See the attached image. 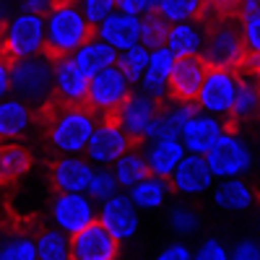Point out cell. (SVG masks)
<instances>
[{"label":"cell","instance_id":"32","mask_svg":"<svg viewBox=\"0 0 260 260\" xmlns=\"http://www.w3.org/2000/svg\"><path fill=\"white\" fill-rule=\"evenodd\" d=\"M37 260H71V237L42 226L37 232Z\"/></svg>","mask_w":260,"mask_h":260},{"label":"cell","instance_id":"46","mask_svg":"<svg viewBox=\"0 0 260 260\" xmlns=\"http://www.w3.org/2000/svg\"><path fill=\"white\" fill-rule=\"evenodd\" d=\"M6 24H8V18H6V6L0 3V31L6 29Z\"/></svg>","mask_w":260,"mask_h":260},{"label":"cell","instance_id":"38","mask_svg":"<svg viewBox=\"0 0 260 260\" xmlns=\"http://www.w3.org/2000/svg\"><path fill=\"white\" fill-rule=\"evenodd\" d=\"M78 6H81V13L86 18V24H89L94 31L117 11L115 0H83V3H78Z\"/></svg>","mask_w":260,"mask_h":260},{"label":"cell","instance_id":"47","mask_svg":"<svg viewBox=\"0 0 260 260\" xmlns=\"http://www.w3.org/2000/svg\"><path fill=\"white\" fill-rule=\"evenodd\" d=\"M257 242H260V219H257Z\"/></svg>","mask_w":260,"mask_h":260},{"label":"cell","instance_id":"36","mask_svg":"<svg viewBox=\"0 0 260 260\" xmlns=\"http://www.w3.org/2000/svg\"><path fill=\"white\" fill-rule=\"evenodd\" d=\"M148 57H151V52L146 47L127 50V52H122L117 57V71L125 76V81L130 86H138L141 83V78H143V73L148 68Z\"/></svg>","mask_w":260,"mask_h":260},{"label":"cell","instance_id":"39","mask_svg":"<svg viewBox=\"0 0 260 260\" xmlns=\"http://www.w3.org/2000/svg\"><path fill=\"white\" fill-rule=\"evenodd\" d=\"M240 21H242V37H245L247 55L260 57V11L252 16H240Z\"/></svg>","mask_w":260,"mask_h":260},{"label":"cell","instance_id":"7","mask_svg":"<svg viewBox=\"0 0 260 260\" xmlns=\"http://www.w3.org/2000/svg\"><path fill=\"white\" fill-rule=\"evenodd\" d=\"M133 94V86L125 81V76L117 68H110L89 81V94H86V107L96 115V120L115 117L117 110Z\"/></svg>","mask_w":260,"mask_h":260},{"label":"cell","instance_id":"25","mask_svg":"<svg viewBox=\"0 0 260 260\" xmlns=\"http://www.w3.org/2000/svg\"><path fill=\"white\" fill-rule=\"evenodd\" d=\"M203 45H206V26L198 18V21H185V24L169 26L164 47L175 55V60H185V57H201Z\"/></svg>","mask_w":260,"mask_h":260},{"label":"cell","instance_id":"30","mask_svg":"<svg viewBox=\"0 0 260 260\" xmlns=\"http://www.w3.org/2000/svg\"><path fill=\"white\" fill-rule=\"evenodd\" d=\"M169 180L161 177H146L141 185H136L133 190H127V198L138 211H156L169 201Z\"/></svg>","mask_w":260,"mask_h":260},{"label":"cell","instance_id":"23","mask_svg":"<svg viewBox=\"0 0 260 260\" xmlns=\"http://www.w3.org/2000/svg\"><path fill=\"white\" fill-rule=\"evenodd\" d=\"M198 112H201L198 104L167 99V102L161 104V112H159L154 127H151V133H148L146 143H148V141H161V138H175V141H180L185 125H187L195 115H198Z\"/></svg>","mask_w":260,"mask_h":260},{"label":"cell","instance_id":"28","mask_svg":"<svg viewBox=\"0 0 260 260\" xmlns=\"http://www.w3.org/2000/svg\"><path fill=\"white\" fill-rule=\"evenodd\" d=\"M117 57H120V55H117L110 45H104L102 39H96V37H91V39L73 55L76 65L83 71V76H89V78H94V76H99V73H104V71H110V68H117Z\"/></svg>","mask_w":260,"mask_h":260},{"label":"cell","instance_id":"17","mask_svg":"<svg viewBox=\"0 0 260 260\" xmlns=\"http://www.w3.org/2000/svg\"><path fill=\"white\" fill-rule=\"evenodd\" d=\"M89 76L76 65L73 57L55 60V96L52 102L68 104V107H86V94H89Z\"/></svg>","mask_w":260,"mask_h":260},{"label":"cell","instance_id":"44","mask_svg":"<svg viewBox=\"0 0 260 260\" xmlns=\"http://www.w3.org/2000/svg\"><path fill=\"white\" fill-rule=\"evenodd\" d=\"M11 94V62L0 55V102Z\"/></svg>","mask_w":260,"mask_h":260},{"label":"cell","instance_id":"41","mask_svg":"<svg viewBox=\"0 0 260 260\" xmlns=\"http://www.w3.org/2000/svg\"><path fill=\"white\" fill-rule=\"evenodd\" d=\"M229 260H260V242L245 237L229 250Z\"/></svg>","mask_w":260,"mask_h":260},{"label":"cell","instance_id":"35","mask_svg":"<svg viewBox=\"0 0 260 260\" xmlns=\"http://www.w3.org/2000/svg\"><path fill=\"white\" fill-rule=\"evenodd\" d=\"M167 34H169V24L154 11H148L141 18V47H146L148 52H154L159 47L167 45Z\"/></svg>","mask_w":260,"mask_h":260},{"label":"cell","instance_id":"29","mask_svg":"<svg viewBox=\"0 0 260 260\" xmlns=\"http://www.w3.org/2000/svg\"><path fill=\"white\" fill-rule=\"evenodd\" d=\"M31 151L21 143H0V187L13 185L31 169Z\"/></svg>","mask_w":260,"mask_h":260},{"label":"cell","instance_id":"13","mask_svg":"<svg viewBox=\"0 0 260 260\" xmlns=\"http://www.w3.org/2000/svg\"><path fill=\"white\" fill-rule=\"evenodd\" d=\"M161 104L164 102H156V99H151V96L136 91V94H130L127 102L117 110L115 122L141 146V143H146L151 127H154V122H156V117L161 112Z\"/></svg>","mask_w":260,"mask_h":260},{"label":"cell","instance_id":"6","mask_svg":"<svg viewBox=\"0 0 260 260\" xmlns=\"http://www.w3.org/2000/svg\"><path fill=\"white\" fill-rule=\"evenodd\" d=\"M206 164L211 169L213 180H242L255 164V154L247 146L245 138H240V133H229L216 143L208 154H206Z\"/></svg>","mask_w":260,"mask_h":260},{"label":"cell","instance_id":"24","mask_svg":"<svg viewBox=\"0 0 260 260\" xmlns=\"http://www.w3.org/2000/svg\"><path fill=\"white\" fill-rule=\"evenodd\" d=\"M141 151H143V159H146V167L151 172V177H161V180H169L172 175H175V169L180 167V161L187 156L182 143L175 141V138L148 141Z\"/></svg>","mask_w":260,"mask_h":260},{"label":"cell","instance_id":"20","mask_svg":"<svg viewBox=\"0 0 260 260\" xmlns=\"http://www.w3.org/2000/svg\"><path fill=\"white\" fill-rule=\"evenodd\" d=\"M120 242L112 240L99 224L71 237V260H117Z\"/></svg>","mask_w":260,"mask_h":260},{"label":"cell","instance_id":"42","mask_svg":"<svg viewBox=\"0 0 260 260\" xmlns=\"http://www.w3.org/2000/svg\"><path fill=\"white\" fill-rule=\"evenodd\" d=\"M154 8H156V3H151V0H117V11L130 18H143Z\"/></svg>","mask_w":260,"mask_h":260},{"label":"cell","instance_id":"2","mask_svg":"<svg viewBox=\"0 0 260 260\" xmlns=\"http://www.w3.org/2000/svg\"><path fill=\"white\" fill-rule=\"evenodd\" d=\"M37 120L45 130V138L52 151H57L60 156H78L86 154L94 127H96V115L89 107H68L50 102L45 110L37 112Z\"/></svg>","mask_w":260,"mask_h":260},{"label":"cell","instance_id":"45","mask_svg":"<svg viewBox=\"0 0 260 260\" xmlns=\"http://www.w3.org/2000/svg\"><path fill=\"white\" fill-rule=\"evenodd\" d=\"M52 8L50 0H26L21 3V13H34V16H47Z\"/></svg>","mask_w":260,"mask_h":260},{"label":"cell","instance_id":"12","mask_svg":"<svg viewBox=\"0 0 260 260\" xmlns=\"http://www.w3.org/2000/svg\"><path fill=\"white\" fill-rule=\"evenodd\" d=\"M96 224L117 240L120 245L122 242H130L133 237L138 234L141 229V216H138V208L130 203L127 195H115V198L104 201L99 208H96Z\"/></svg>","mask_w":260,"mask_h":260},{"label":"cell","instance_id":"1","mask_svg":"<svg viewBox=\"0 0 260 260\" xmlns=\"http://www.w3.org/2000/svg\"><path fill=\"white\" fill-rule=\"evenodd\" d=\"M203 26H206V45L203 62L213 71H240L247 57L240 8L229 3H206L203 6Z\"/></svg>","mask_w":260,"mask_h":260},{"label":"cell","instance_id":"34","mask_svg":"<svg viewBox=\"0 0 260 260\" xmlns=\"http://www.w3.org/2000/svg\"><path fill=\"white\" fill-rule=\"evenodd\" d=\"M167 226L177 237H192L201 229V211L190 203H175L167 211Z\"/></svg>","mask_w":260,"mask_h":260},{"label":"cell","instance_id":"48","mask_svg":"<svg viewBox=\"0 0 260 260\" xmlns=\"http://www.w3.org/2000/svg\"><path fill=\"white\" fill-rule=\"evenodd\" d=\"M257 161H260V143H257Z\"/></svg>","mask_w":260,"mask_h":260},{"label":"cell","instance_id":"9","mask_svg":"<svg viewBox=\"0 0 260 260\" xmlns=\"http://www.w3.org/2000/svg\"><path fill=\"white\" fill-rule=\"evenodd\" d=\"M234 99H237V73L208 68V76L201 86L198 102H195L198 110L226 122L232 110H234Z\"/></svg>","mask_w":260,"mask_h":260},{"label":"cell","instance_id":"19","mask_svg":"<svg viewBox=\"0 0 260 260\" xmlns=\"http://www.w3.org/2000/svg\"><path fill=\"white\" fill-rule=\"evenodd\" d=\"M260 115V73L237 71V99H234V110L226 120V130L237 133V125L247 122Z\"/></svg>","mask_w":260,"mask_h":260},{"label":"cell","instance_id":"33","mask_svg":"<svg viewBox=\"0 0 260 260\" xmlns=\"http://www.w3.org/2000/svg\"><path fill=\"white\" fill-rule=\"evenodd\" d=\"M203 6L206 3H198V0H159L156 13L169 26H175V24H185V21H198L203 16Z\"/></svg>","mask_w":260,"mask_h":260},{"label":"cell","instance_id":"3","mask_svg":"<svg viewBox=\"0 0 260 260\" xmlns=\"http://www.w3.org/2000/svg\"><path fill=\"white\" fill-rule=\"evenodd\" d=\"M91 37L94 29L86 24L81 6L71 0H55L50 13L45 16V55L52 62L73 57Z\"/></svg>","mask_w":260,"mask_h":260},{"label":"cell","instance_id":"43","mask_svg":"<svg viewBox=\"0 0 260 260\" xmlns=\"http://www.w3.org/2000/svg\"><path fill=\"white\" fill-rule=\"evenodd\" d=\"M154 260H192V250L185 242H169L164 250L156 252Z\"/></svg>","mask_w":260,"mask_h":260},{"label":"cell","instance_id":"11","mask_svg":"<svg viewBox=\"0 0 260 260\" xmlns=\"http://www.w3.org/2000/svg\"><path fill=\"white\" fill-rule=\"evenodd\" d=\"M50 216H52L55 229H60L68 237H76L78 232L96 224L94 201L86 192H81V195H55L52 206H50Z\"/></svg>","mask_w":260,"mask_h":260},{"label":"cell","instance_id":"14","mask_svg":"<svg viewBox=\"0 0 260 260\" xmlns=\"http://www.w3.org/2000/svg\"><path fill=\"white\" fill-rule=\"evenodd\" d=\"M94 175V167L83 156H57L50 167V185L55 195H81L86 192Z\"/></svg>","mask_w":260,"mask_h":260},{"label":"cell","instance_id":"37","mask_svg":"<svg viewBox=\"0 0 260 260\" xmlns=\"http://www.w3.org/2000/svg\"><path fill=\"white\" fill-rule=\"evenodd\" d=\"M117 190H120V185H117V180H115V172L107 169V167H99V169H94L91 182H89V187H86V195H89L94 203L102 206L104 201L115 198Z\"/></svg>","mask_w":260,"mask_h":260},{"label":"cell","instance_id":"27","mask_svg":"<svg viewBox=\"0 0 260 260\" xmlns=\"http://www.w3.org/2000/svg\"><path fill=\"white\" fill-rule=\"evenodd\" d=\"M211 201L221 211L240 213V211H247L250 206H255L257 192L247 180H219L211 187Z\"/></svg>","mask_w":260,"mask_h":260},{"label":"cell","instance_id":"21","mask_svg":"<svg viewBox=\"0 0 260 260\" xmlns=\"http://www.w3.org/2000/svg\"><path fill=\"white\" fill-rule=\"evenodd\" d=\"M96 39H102L104 45H110L117 55L141 47V18H130L120 11H115L104 24L94 31Z\"/></svg>","mask_w":260,"mask_h":260},{"label":"cell","instance_id":"4","mask_svg":"<svg viewBox=\"0 0 260 260\" xmlns=\"http://www.w3.org/2000/svg\"><path fill=\"white\" fill-rule=\"evenodd\" d=\"M11 91L34 112L45 110L55 96V62L47 55L11 62Z\"/></svg>","mask_w":260,"mask_h":260},{"label":"cell","instance_id":"31","mask_svg":"<svg viewBox=\"0 0 260 260\" xmlns=\"http://www.w3.org/2000/svg\"><path fill=\"white\" fill-rule=\"evenodd\" d=\"M112 172H115L117 185L125 187V190H133V187L141 185L146 177H151V172H148V167H146V159H143L141 146L130 148L127 154L112 167Z\"/></svg>","mask_w":260,"mask_h":260},{"label":"cell","instance_id":"5","mask_svg":"<svg viewBox=\"0 0 260 260\" xmlns=\"http://www.w3.org/2000/svg\"><path fill=\"white\" fill-rule=\"evenodd\" d=\"M0 55L8 62L45 55V16L16 13L0 31Z\"/></svg>","mask_w":260,"mask_h":260},{"label":"cell","instance_id":"16","mask_svg":"<svg viewBox=\"0 0 260 260\" xmlns=\"http://www.w3.org/2000/svg\"><path fill=\"white\" fill-rule=\"evenodd\" d=\"M208 76V65L203 57H185L175 62V71L169 76V99L195 104L201 94V86Z\"/></svg>","mask_w":260,"mask_h":260},{"label":"cell","instance_id":"10","mask_svg":"<svg viewBox=\"0 0 260 260\" xmlns=\"http://www.w3.org/2000/svg\"><path fill=\"white\" fill-rule=\"evenodd\" d=\"M37 216H8L0 237V260H37Z\"/></svg>","mask_w":260,"mask_h":260},{"label":"cell","instance_id":"22","mask_svg":"<svg viewBox=\"0 0 260 260\" xmlns=\"http://www.w3.org/2000/svg\"><path fill=\"white\" fill-rule=\"evenodd\" d=\"M175 55H172L167 47H159L151 52L148 57V68L138 83V91L156 99V102H167L169 99V76L175 71Z\"/></svg>","mask_w":260,"mask_h":260},{"label":"cell","instance_id":"18","mask_svg":"<svg viewBox=\"0 0 260 260\" xmlns=\"http://www.w3.org/2000/svg\"><path fill=\"white\" fill-rule=\"evenodd\" d=\"M169 187L185 198H198L213 187V175L206 164V156H185L175 175L169 177Z\"/></svg>","mask_w":260,"mask_h":260},{"label":"cell","instance_id":"26","mask_svg":"<svg viewBox=\"0 0 260 260\" xmlns=\"http://www.w3.org/2000/svg\"><path fill=\"white\" fill-rule=\"evenodd\" d=\"M37 112L21 99L8 96L0 102V143H16L29 133Z\"/></svg>","mask_w":260,"mask_h":260},{"label":"cell","instance_id":"15","mask_svg":"<svg viewBox=\"0 0 260 260\" xmlns=\"http://www.w3.org/2000/svg\"><path fill=\"white\" fill-rule=\"evenodd\" d=\"M226 136V122L219 117H211L206 112H198L182 130L180 143L185 154L190 156H206L208 151Z\"/></svg>","mask_w":260,"mask_h":260},{"label":"cell","instance_id":"8","mask_svg":"<svg viewBox=\"0 0 260 260\" xmlns=\"http://www.w3.org/2000/svg\"><path fill=\"white\" fill-rule=\"evenodd\" d=\"M136 146L138 143L115 122V117H104L96 122L94 136H91L89 146H86V159L99 167H115Z\"/></svg>","mask_w":260,"mask_h":260},{"label":"cell","instance_id":"40","mask_svg":"<svg viewBox=\"0 0 260 260\" xmlns=\"http://www.w3.org/2000/svg\"><path fill=\"white\" fill-rule=\"evenodd\" d=\"M192 260H229V250L221 240L208 237L198 245V250H192Z\"/></svg>","mask_w":260,"mask_h":260}]
</instances>
